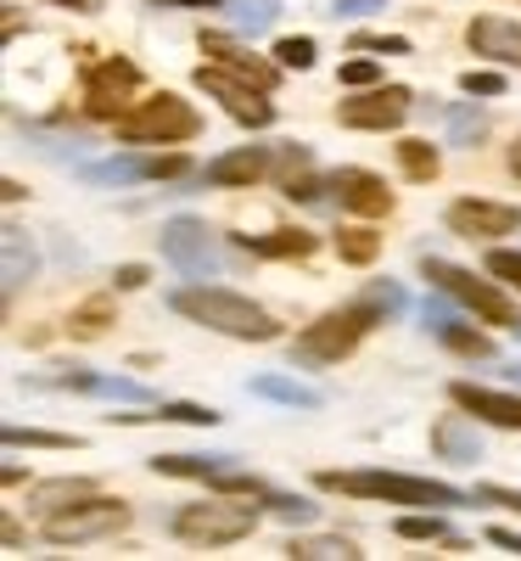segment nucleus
Returning <instances> with one entry per match:
<instances>
[{"instance_id":"obj_1","label":"nucleus","mask_w":521,"mask_h":561,"mask_svg":"<svg viewBox=\"0 0 521 561\" xmlns=\"http://www.w3.org/2000/svg\"><path fill=\"white\" fill-rule=\"evenodd\" d=\"M169 309L208 325V332H224V337H242V343H275L280 325L269 309H258L253 298L230 293V287H208V280H192V287L169 293Z\"/></svg>"},{"instance_id":"obj_47","label":"nucleus","mask_w":521,"mask_h":561,"mask_svg":"<svg viewBox=\"0 0 521 561\" xmlns=\"http://www.w3.org/2000/svg\"><path fill=\"white\" fill-rule=\"evenodd\" d=\"M0 539H7V550H18V545H23V528L7 517V523H0Z\"/></svg>"},{"instance_id":"obj_35","label":"nucleus","mask_w":521,"mask_h":561,"mask_svg":"<svg viewBox=\"0 0 521 561\" xmlns=\"http://www.w3.org/2000/svg\"><path fill=\"white\" fill-rule=\"evenodd\" d=\"M275 62H280V68H314V39H309V34L280 39V45H275Z\"/></svg>"},{"instance_id":"obj_40","label":"nucleus","mask_w":521,"mask_h":561,"mask_svg":"<svg viewBox=\"0 0 521 561\" xmlns=\"http://www.w3.org/2000/svg\"><path fill=\"white\" fill-rule=\"evenodd\" d=\"M364 298L375 304V309H387V314H398L409 298H404V287H398V280H375V287H364Z\"/></svg>"},{"instance_id":"obj_41","label":"nucleus","mask_w":521,"mask_h":561,"mask_svg":"<svg viewBox=\"0 0 521 561\" xmlns=\"http://www.w3.org/2000/svg\"><path fill=\"white\" fill-rule=\"evenodd\" d=\"M102 399H124V404H147L152 393L140 388V382H129V377H102Z\"/></svg>"},{"instance_id":"obj_8","label":"nucleus","mask_w":521,"mask_h":561,"mask_svg":"<svg viewBox=\"0 0 521 561\" xmlns=\"http://www.w3.org/2000/svg\"><path fill=\"white\" fill-rule=\"evenodd\" d=\"M197 90H208L213 102H224V113H230L235 124H247V129H269V124H275V107L264 102V90H258L253 79H242V73L219 68V62H202V68H197Z\"/></svg>"},{"instance_id":"obj_24","label":"nucleus","mask_w":521,"mask_h":561,"mask_svg":"<svg viewBox=\"0 0 521 561\" xmlns=\"http://www.w3.org/2000/svg\"><path fill=\"white\" fill-rule=\"evenodd\" d=\"M84 180H96V185H135V180H152V158H107V163H84Z\"/></svg>"},{"instance_id":"obj_43","label":"nucleus","mask_w":521,"mask_h":561,"mask_svg":"<svg viewBox=\"0 0 521 561\" xmlns=\"http://www.w3.org/2000/svg\"><path fill=\"white\" fill-rule=\"evenodd\" d=\"M471 505H510L516 517H521V494L516 489H499V483H483L477 494H471Z\"/></svg>"},{"instance_id":"obj_44","label":"nucleus","mask_w":521,"mask_h":561,"mask_svg":"<svg viewBox=\"0 0 521 561\" xmlns=\"http://www.w3.org/2000/svg\"><path fill=\"white\" fill-rule=\"evenodd\" d=\"M147 280H152V275H147V264H124V270L113 275V287H118V293H140Z\"/></svg>"},{"instance_id":"obj_9","label":"nucleus","mask_w":521,"mask_h":561,"mask_svg":"<svg viewBox=\"0 0 521 561\" xmlns=\"http://www.w3.org/2000/svg\"><path fill=\"white\" fill-rule=\"evenodd\" d=\"M158 242H163V259H169L174 270H185L192 280H213V275H219V248H213V230H208L202 219H192V214L169 219Z\"/></svg>"},{"instance_id":"obj_20","label":"nucleus","mask_w":521,"mask_h":561,"mask_svg":"<svg viewBox=\"0 0 521 561\" xmlns=\"http://www.w3.org/2000/svg\"><path fill=\"white\" fill-rule=\"evenodd\" d=\"M242 253H258V259H309L320 248V237L309 230H275V237H230Z\"/></svg>"},{"instance_id":"obj_46","label":"nucleus","mask_w":521,"mask_h":561,"mask_svg":"<svg viewBox=\"0 0 521 561\" xmlns=\"http://www.w3.org/2000/svg\"><path fill=\"white\" fill-rule=\"evenodd\" d=\"M152 7H197V12H219L224 0H152Z\"/></svg>"},{"instance_id":"obj_10","label":"nucleus","mask_w":521,"mask_h":561,"mask_svg":"<svg viewBox=\"0 0 521 561\" xmlns=\"http://www.w3.org/2000/svg\"><path fill=\"white\" fill-rule=\"evenodd\" d=\"M135 84H140V68L129 57H107L84 73V107L96 113V118H124L129 96H135Z\"/></svg>"},{"instance_id":"obj_26","label":"nucleus","mask_w":521,"mask_h":561,"mask_svg":"<svg viewBox=\"0 0 521 561\" xmlns=\"http://www.w3.org/2000/svg\"><path fill=\"white\" fill-rule=\"evenodd\" d=\"M398 169L409 174V180H438V169H443V158H438V147L432 140H398Z\"/></svg>"},{"instance_id":"obj_29","label":"nucleus","mask_w":521,"mask_h":561,"mask_svg":"<svg viewBox=\"0 0 521 561\" xmlns=\"http://www.w3.org/2000/svg\"><path fill=\"white\" fill-rule=\"evenodd\" d=\"M483 135H488V118L471 107V102H454L449 107V140H454V147H477Z\"/></svg>"},{"instance_id":"obj_34","label":"nucleus","mask_w":521,"mask_h":561,"mask_svg":"<svg viewBox=\"0 0 521 561\" xmlns=\"http://www.w3.org/2000/svg\"><path fill=\"white\" fill-rule=\"evenodd\" d=\"M393 534L398 539H449V523L438 517V511H432V517H398Z\"/></svg>"},{"instance_id":"obj_12","label":"nucleus","mask_w":521,"mask_h":561,"mask_svg":"<svg viewBox=\"0 0 521 561\" xmlns=\"http://www.w3.org/2000/svg\"><path fill=\"white\" fill-rule=\"evenodd\" d=\"M443 219H449L454 237H471V242H483V237H510V230H521V208H510V203H483V197L454 203Z\"/></svg>"},{"instance_id":"obj_14","label":"nucleus","mask_w":521,"mask_h":561,"mask_svg":"<svg viewBox=\"0 0 521 561\" xmlns=\"http://www.w3.org/2000/svg\"><path fill=\"white\" fill-rule=\"evenodd\" d=\"M420 320H426V332H432L443 348H454V354H465V359H494V337H483V332H471V325H460V320L449 314L443 298H426V304H420Z\"/></svg>"},{"instance_id":"obj_6","label":"nucleus","mask_w":521,"mask_h":561,"mask_svg":"<svg viewBox=\"0 0 521 561\" xmlns=\"http://www.w3.org/2000/svg\"><path fill=\"white\" fill-rule=\"evenodd\" d=\"M118 528H129V505L124 500H107V494H84V500H73V505H62V511L45 517V539H51V545L107 539Z\"/></svg>"},{"instance_id":"obj_18","label":"nucleus","mask_w":521,"mask_h":561,"mask_svg":"<svg viewBox=\"0 0 521 561\" xmlns=\"http://www.w3.org/2000/svg\"><path fill=\"white\" fill-rule=\"evenodd\" d=\"M202 51L219 62V68H230V73H242V79H253L258 90H269L275 84V62H264V57H253V51H242L230 34H219V28H202Z\"/></svg>"},{"instance_id":"obj_23","label":"nucleus","mask_w":521,"mask_h":561,"mask_svg":"<svg viewBox=\"0 0 521 561\" xmlns=\"http://www.w3.org/2000/svg\"><path fill=\"white\" fill-rule=\"evenodd\" d=\"M0 242H7V298H12L23 280L34 275V248H28V230L23 225H7V230H0Z\"/></svg>"},{"instance_id":"obj_27","label":"nucleus","mask_w":521,"mask_h":561,"mask_svg":"<svg viewBox=\"0 0 521 561\" xmlns=\"http://www.w3.org/2000/svg\"><path fill=\"white\" fill-rule=\"evenodd\" d=\"M337 253H343V264L364 270V264H375V253H382V237H375L370 225H348L337 237Z\"/></svg>"},{"instance_id":"obj_31","label":"nucleus","mask_w":521,"mask_h":561,"mask_svg":"<svg viewBox=\"0 0 521 561\" xmlns=\"http://www.w3.org/2000/svg\"><path fill=\"white\" fill-rule=\"evenodd\" d=\"M107 325H113V298H90V304H79V309H73L68 332H73V337H102Z\"/></svg>"},{"instance_id":"obj_33","label":"nucleus","mask_w":521,"mask_h":561,"mask_svg":"<svg viewBox=\"0 0 521 561\" xmlns=\"http://www.w3.org/2000/svg\"><path fill=\"white\" fill-rule=\"evenodd\" d=\"M7 444L12 449H73L79 438H68V433H39V427H7Z\"/></svg>"},{"instance_id":"obj_48","label":"nucleus","mask_w":521,"mask_h":561,"mask_svg":"<svg viewBox=\"0 0 521 561\" xmlns=\"http://www.w3.org/2000/svg\"><path fill=\"white\" fill-rule=\"evenodd\" d=\"M57 7H73V12H102V0H57Z\"/></svg>"},{"instance_id":"obj_50","label":"nucleus","mask_w":521,"mask_h":561,"mask_svg":"<svg viewBox=\"0 0 521 561\" xmlns=\"http://www.w3.org/2000/svg\"><path fill=\"white\" fill-rule=\"evenodd\" d=\"M364 7V0H337V12H359Z\"/></svg>"},{"instance_id":"obj_2","label":"nucleus","mask_w":521,"mask_h":561,"mask_svg":"<svg viewBox=\"0 0 521 561\" xmlns=\"http://www.w3.org/2000/svg\"><path fill=\"white\" fill-rule=\"evenodd\" d=\"M382 314H387V309H375L370 298L320 314L314 325H303V332L292 337V365H337V359H348V354L364 343L370 325H382Z\"/></svg>"},{"instance_id":"obj_19","label":"nucleus","mask_w":521,"mask_h":561,"mask_svg":"<svg viewBox=\"0 0 521 561\" xmlns=\"http://www.w3.org/2000/svg\"><path fill=\"white\" fill-rule=\"evenodd\" d=\"M432 449H438V460H454V466H477L483 460V438H477V427H471L465 415H443L438 421Z\"/></svg>"},{"instance_id":"obj_30","label":"nucleus","mask_w":521,"mask_h":561,"mask_svg":"<svg viewBox=\"0 0 521 561\" xmlns=\"http://www.w3.org/2000/svg\"><path fill=\"white\" fill-rule=\"evenodd\" d=\"M84 494H90L84 478H57V483H39V489L28 494V505H39V511H62V505L84 500Z\"/></svg>"},{"instance_id":"obj_42","label":"nucleus","mask_w":521,"mask_h":561,"mask_svg":"<svg viewBox=\"0 0 521 561\" xmlns=\"http://www.w3.org/2000/svg\"><path fill=\"white\" fill-rule=\"evenodd\" d=\"M359 51H387V57H404L409 51V39L404 34H354Z\"/></svg>"},{"instance_id":"obj_11","label":"nucleus","mask_w":521,"mask_h":561,"mask_svg":"<svg viewBox=\"0 0 521 561\" xmlns=\"http://www.w3.org/2000/svg\"><path fill=\"white\" fill-rule=\"evenodd\" d=\"M409 107H415V96H409L404 84H370L364 96H354V102L337 107V118L348 129H398L409 118Z\"/></svg>"},{"instance_id":"obj_3","label":"nucleus","mask_w":521,"mask_h":561,"mask_svg":"<svg viewBox=\"0 0 521 561\" xmlns=\"http://www.w3.org/2000/svg\"><path fill=\"white\" fill-rule=\"evenodd\" d=\"M320 489L387 500V505H465L460 489L432 483V478H404V472H320Z\"/></svg>"},{"instance_id":"obj_22","label":"nucleus","mask_w":521,"mask_h":561,"mask_svg":"<svg viewBox=\"0 0 521 561\" xmlns=\"http://www.w3.org/2000/svg\"><path fill=\"white\" fill-rule=\"evenodd\" d=\"M253 393H258V399H275V404H292V410H320V404H325L320 388H303V382H292V377H253Z\"/></svg>"},{"instance_id":"obj_16","label":"nucleus","mask_w":521,"mask_h":561,"mask_svg":"<svg viewBox=\"0 0 521 561\" xmlns=\"http://www.w3.org/2000/svg\"><path fill=\"white\" fill-rule=\"evenodd\" d=\"M465 45L499 68H521V23H510V18H477L465 28Z\"/></svg>"},{"instance_id":"obj_39","label":"nucleus","mask_w":521,"mask_h":561,"mask_svg":"<svg viewBox=\"0 0 521 561\" xmlns=\"http://www.w3.org/2000/svg\"><path fill=\"white\" fill-rule=\"evenodd\" d=\"M488 275H494V280H510V287H521V253L494 248V253H488Z\"/></svg>"},{"instance_id":"obj_28","label":"nucleus","mask_w":521,"mask_h":561,"mask_svg":"<svg viewBox=\"0 0 521 561\" xmlns=\"http://www.w3.org/2000/svg\"><path fill=\"white\" fill-rule=\"evenodd\" d=\"M287 556L292 561H359V550L348 539H292Z\"/></svg>"},{"instance_id":"obj_21","label":"nucleus","mask_w":521,"mask_h":561,"mask_svg":"<svg viewBox=\"0 0 521 561\" xmlns=\"http://www.w3.org/2000/svg\"><path fill=\"white\" fill-rule=\"evenodd\" d=\"M235 455H152V472H163V478H213V472H224Z\"/></svg>"},{"instance_id":"obj_7","label":"nucleus","mask_w":521,"mask_h":561,"mask_svg":"<svg viewBox=\"0 0 521 561\" xmlns=\"http://www.w3.org/2000/svg\"><path fill=\"white\" fill-rule=\"evenodd\" d=\"M420 275L432 280L443 298H460L465 309H477V320H488V325H516L510 298H505L499 287H488V280H477L471 270H460V264H449V259H420Z\"/></svg>"},{"instance_id":"obj_51","label":"nucleus","mask_w":521,"mask_h":561,"mask_svg":"<svg viewBox=\"0 0 521 561\" xmlns=\"http://www.w3.org/2000/svg\"><path fill=\"white\" fill-rule=\"evenodd\" d=\"M516 377H521V370H516Z\"/></svg>"},{"instance_id":"obj_15","label":"nucleus","mask_w":521,"mask_h":561,"mask_svg":"<svg viewBox=\"0 0 521 561\" xmlns=\"http://www.w3.org/2000/svg\"><path fill=\"white\" fill-rule=\"evenodd\" d=\"M449 399H454L465 415L488 421V427L521 433V399H516V393H494V388H477V382H454V388H449Z\"/></svg>"},{"instance_id":"obj_49","label":"nucleus","mask_w":521,"mask_h":561,"mask_svg":"<svg viewBox=\"0 0 521 561\" xmlns=\"http://www.w3.org/2000/svg\"><path fill=\"white\" fill-rule=\"evenodd\" d=\"M510 174L521 180V135H516V147H510Z\"/></svg>"},{"instance_id":"obj_25","label":"nucleus","mask_w":521,"mask_h":561,"mask_svg":"<svg viewBox=\"0 0 521 561\" xmlns=\"http://www.w3.org/2000/svg\"><path fill=\"white\" fill-rule=\"evenodd\" d=\"M224 12H230V28L235 34H264L280 18V0H230Z\"/></svg>"},{"instance_id":"obj_38","label":"nucleus","mask_w":521,"mask_h":561,"mask_svg":"<svg viewBox=\"0 0 521 561\" xmlns=\"http://www.w3.org/2000/svg\"><path fill=\"white\" fill-rule=\"evenodd\" d=\"M343 84L348 90H370V84H382V68H375L370 57H354V62H343Z\"/></svg>"},{"instance_id":"obj_5","label":"nucleus","mask_w":521,"mask_h":561,"mask_svg":"<svg viewBox=\"0 0 521 561\" xmlns=\"http://www.w3.org/2000/svg\"><path fill=\"white\" fill-rule=\"evenodd\" d=\"M202 135V118L192 102H180V96H152V102H140L118 118V140H129V147H169V140H192Z\"/></svg>"},{"instance_id":"obj_32","label":"nucleus","mask_w":521,"mask_h":561,"mask_svg":"<svg viewBox=\"0 0 521 561\" xmlns=\"http://www.w3.org/2000/svg\"><path fill=\"white\" fill-rule=\"evenodd\" d=\"M264 505L275 511L280 523H298V528L320 517V505H314V500H303V494H269V489H264Z\"/></svg>"},{"instance_id":"obj_45","label":"nucleus","mask_w":521,"mask_h":561,"mask_svg":"<svg viewBox=\"0 0 521 561\" xmlns=\"http://www.w3.org/2000/svg\"><path fill=\"white\" fill-rule=\"evenodd\" d=\"M488 539H494L499 550H510V556H521V534H510V528H488Z\"/></svg>"},{"instance_id":"obj_36","label":"nucleus","mask_w":521,"mask_h":561,"mask_svg":"<svg viewBox=\"0 0 521 561\" xmlns=\"http://www.w3.org/2000/svg\"><path fill=\"white\" fill-rule=\"evenodd\" d=\"M460 90H465V96H505V73H494V68H471V73L460 79Z\"/></svg>"},{"instance_id":"obj_37","label":"nucleus","mask_w":521,"mask_h":561,"mask_svg":"<svg viewBox=\"0 0 521 561\" xmlns=\"http://www.w3.org/2000/svg\"><path fill=\"white\" fill-rule=\"evenodd\" d=\"M158 415L163 421H185V427H213L219 421V410H208V404H163Z\"/></svg>"},{"instance_id":"obj_4","label":"nucleus","mask_w":521,"mask_h":561,"mask_svg":"<svg viewBox=\"0 0 521 561\" xmlns=\"http://www.w3.org/2000/svg\"><path fill=\"white\" fill-rule=\"evenodd\" d=\"M169 528L185 545H235L258 528V505H242L235 494H213V500H197V505H180Z\"/></svg>"},{"instance_id":"obj_17","label":"nucleus","mask_w":521,"mask_h":561,"mask_svg":"<svg viewBox=\"0 0 521 561\" xmlns=\"http://www.w3.org/2000/svg\"><path fill=\"white\" fill-rule=\"evenodd\" d=\"M275 174V147H235L208 163V185H258Z\"/></svg>"},{"instance_id":"obj_13","label":"nucleus","mask_w":521,"mask_h":561,"mask_svg":"<svg viewBox=\"0 0 521 561\" xmlns=\"http://www.w3.org/2000/svg\"><path fill=\"white\" fill-rule=\"evenodd\" d=\"M331 192H337V203H343L348 214H364V219H375V214L393 208L387 180L370 174V169H337V174H331Z\"/></svg>"}]
</instances>
